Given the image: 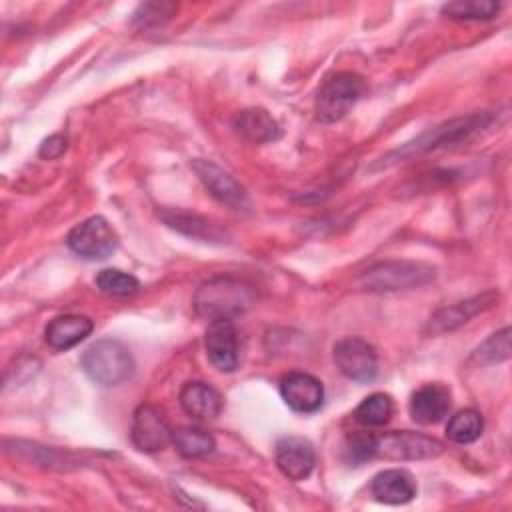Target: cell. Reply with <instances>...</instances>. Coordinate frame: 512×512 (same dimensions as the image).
<instances>
[{"label": "cell", "mask_w": 512, "mask_h": 512, "mask_svg": "<svg viewBox=\"0 0 512 512\" xmlns=\"http://www.w3.org/2000/svg\"><path fill=\"white\" fill-rule=\"evenodd\" d=\"M256 300V294L250 284L230 278V276H218L202 282L196 292L192 306L196 314L208 322L216 320H232L246 310L252 308Z\"/></svg>", "instance_id": "obj_1"}, {"label": "cell", "mask_w": 512, "mask_h": 512, "mask_svg": "<svg viewBox=\"0 0 512 512\" xmlns=\"http://www.w3.org/2000/svg\"><path fill=\"white\" fill-rule=\"evenodd\" d=\"M490 122L488 114H472V116H464V118H454L448 120L424 134H420L416 140L404 144L402 148L386 154L380 158L378 166H390L396 162H402L406 158H412L416 154L428 152V150H436L442 146H450L456 142H462L466 138H470L472 134H476L478 130L486 128Z\"/></svg>", "instance_id": "obj_2"}, {"label": "cell", "mask_w": 512, "mask_h": 512, "mask_svg": "<svg viewBox=\"0 0 512 512\" xmlns=\"http://www.w3.org/2000/svg\"><path fill=\"white\" fill-rule=\"evenodd\" d=\"M80 366L92 382L102 386L122 384L134 374L130 350L114 338H102L90 344L80 356Z\"/></svg>", "instance_id": "obj_3"}, {"label": "cell", "mask_w": 512, "mask_h": 512, "mask_svg": "<svg viewBox=\"0 0 512 512\" xmlns=\"http://www.w3.org/2000/svg\"><path fill=\"white\" fill-rule=\"evenodd\" d=\"M364 80L354 72H338L324 80L316 92L314 112L324 124L342 120L364 94Z\"/></svg>", "instance_id": "obj_4"}, {"label": "cell", "mask_w": 512, "mask_h": 512, "mask_svg": "<svg viewBox=\"0 0 512 512\" xmlns=\"http://www.w3.org/2000/svg\"><path fill=\"white\" fill-rule=\"evenodd\" d=\"M436 272L432 266L424 262H412V260H390V262H378L362 272L360 284L366 290H402V288H414L422 286L430 280H434Z\"/></svg>", "instance_id": "obj_5"}, {"label": "cell", "mask_w": 512, "mask_h": 512, "mask_svg": "<svg viewBox=\"0 0 512 512\" xmlns=\"http://www.w3.org/2000/svg\"><path fill=\"white\" fill-rule=\"evenodd\" d=\"M444 450L442 442L418 432H384L380 436L374 434L372 440V458L384 460H428L440 456Z\"/></svg>", "instance_id": "obj_6"}, {"label": "cell", "mask_w": 512, "mask_h": 512, "mask_svg": "<svg viewBox=\"0 0 512 512\" xmlns=\"http://www.w3.org/2000/svg\"><path fill=\"white\" fill-rule=\"evenodd\" d=\"M66 244L86 260H104L118 248V234L104 216H90L68 232Z\"/></svg>", "instance_id": "obj_7"}, {"label": "cell", "mask_w": 512, "mask_h": 512, "mask_svg": "<svg viewBox=\"0 0 512 512\" xmlns=\"http://www.w3.org/2000/svg\"><path fill=\"white\" fill-rule=\"evenodd\" d=\"M336 368L354 382H372L378 374V358L374 348L356 336L342 338L334 344Z\"/></svg>", "instance_id": "obj_8"}, {"label": "cell", "mask_w": 512, "mask_h": 512, "mask_svg": "<svg viewBox=\"0 0 512 512\" xmlns=\"http://www.w3.org/2000/svg\"><path fill=\"white\" fill-rule=\"evenodd\" d=\"M172 430L168 428L162 412L150 404H142L132 414L130 438L140 452H158L170 442Z\"/></svg>", "instance_id": "obj_9"}, {"label": "cell", "mask_w": 512, "mask_h": 512, "mask_svg": "<svg viewBox=\"0 0 512 512\" xmlns=\"http://www.w3.org/2000/svg\"><path fill=\"white\" fill-rule=\"evenodd\" d=\"M280 394L286 406L300 414H312L324 404V386L306 372H290L280 380Z\"/></svg>", "instance_id": "obj_10"}, {"label": "cell", "mask_w": 512, "mask_h": 512, "mask_svg": "<svg viewBox=\"0 0 512 512\" xmlns=\"http://www.w3.org/2000/svg\"><path fill=\"white\" fill-rule=\"evenodd\" d=\"M316 454L310 440L300 436H284L276 444V466L290 480H304L314 470Z\"/></svg>", "instance_id": "obj_11"}, {"label": "cell", "mask_w": 512, "mask_h": 512, "mask_svg": "<svg viewBox=\"0 0 512 512\" xmlns=\"http://www.w3.org/2000/svg\"><path fill=\"white\" fill-rule=\"evenodd\" d=\"M192 170L216 200L234 208L246 206L248 200H246L244 188L224 168H220L210 160L198 158V160H192Z\"/></svg>", "instance_id": "obj_12"}, {"label": "cell", "mask_w": 512, "mask_h": 512, "mask_svg": "<svg viewBox=\"0 0 512 512\" xmlns=\"http://www.w3.org/2000/svg\"><path fill=\"white\" fill-rule=\"evenodd\" d=\"M204 344L214 368L220 372H234L238 368V338L232 320L210 322Z\"/></svg>", "instance_id": "obj_13"}, {"label": "cell", "mask_w": 512, "mask_h": 512, "mask_svg": "<svg viewBox=\"0 0 512 512\" xmlns=\"http://www.w3.org/2000/svg\"><path fill=\"white\" fill-rule=\"evenodd\" d=\"M408 410L416 424H436L450 410V390L442 384H426L412 394Z\"/></svg>", "instance_id": "obj_14"}, {"label": "cell", "mask_w": 512, "mask_h": 512, "mask_svg": "<svg viewBox=\"0 0 512 512\" xmlns=\"http://www.w3.org/2000/svg\"><path fill=\"white\" fill-rule=\"evenodd\" d=\"M372 496L382 504H406L416 496V482L408 470L390 468L382 470L372 478Z\"/></svg>", "instance_id": "obj_15"}, {"label": "cell", "mask_w": 512, "mask_h": 512, "mask_svg": "<svg viewBox=\"0 0 512 512\" xmlns=\"http://www.w3.org/2000/svg\"><path fill=\"white\" fill-rule=\"evenodd\" d=\"M92 328H94V324L88 316L64 314V316H56L54 320L48 322L44 338L50 348L62 352V350H68V348H74L76 344H80L92 332Z\"/></svg>", "instance_id": "obj_16"}, {"label": "cell", "mask_w": 512, "mask_h": 512, "mask_svg": "<svg viewBox=\"0 0 512 512\" xmlns=\"http://www.w3.org/2000/svg\"><path fill=\"white\" fill-rule=\"evenodd\" d=\"M180 406L192 418H216L222 410V396L206 382H186L180 390Z\"/></svg>", "instance_id": "obj_17"}, {"label": "cell", "mask_w": 512, "mask_h": 512, "mask_svg": "<svg viewBox=\"0 0 512 512\" xmlns=\"http://www.w3.org/2000/svg\"><path fill=\"white\" fill-rule=\"evenodd\" d=\"M236 132L250 142H274L280 138L278 122L264 108H246L234 116Z\"/></svg>", "instance_id": "obj_18"}, {"label": "cell", "mask_w": 512, "mask_h": 512, "mask_svg": "<svg viewBox=\"0 0 512 512\" xmlns=\"http://www.w3.org/2000/svg\"><path fill=\"white\" fill-rule=\"evenodd\" d=\"M496 300V292H486L482 296H476L472 300L460 302L456 306L444 308L440 310L432 320H430V330L434 332H444V330H452L464 322H468L474 314L490 308Z\"/></svg>", "instance_id": "obj_19"}, {"label": "cell", "mask_w": 512, "mask_h": 512, "mask_svg": "<svg viewBox=\"0 0 512 512\" xmlns=\"http://www.w3.org/2000/svg\"><path fill=\"white\" fill-rule=\"evenodd\" d=\"M170 442L184 458H202L212 454L216 448V442L208 432L192 426H180L172 430Z\"/></svg>", "instance_id": "obj_20"}, {"label": "cell", "mask_w": 512, "mask_h": 512, "mask_svg": "<svg viewBox=\"0 0 512 512\" xmlns=\"http://www.w3.org/2000/svg\"><path fill=\"white\" fill-rule=\"evenodd\" d=\"M482 430H484V418L480 412L472 408L456 412L454 416H450L446 424V436L456 444H470L478 440Z\"/></svg>", "instance_id": "obj_21"}, {"label": "cell", "mask_w": 512, "mask_h": 512, "mask_svg": "<svg viewBox=\"0 0 512 512\" xmlns=\"http://www.w3.org/2000/svg\"><path fill=\"white\" fill-rule=\"evenodd\" d=\"M394 414V402L388 394L384 392H374L366 396L358 406H356V420L364 426H384Z\"/></svg>", "instance_id": "obj_22"}, {"label": "cell", "mask_w": 512, "mask_h": 512, "mask_svg": "<svg viewBox=\"0 0 512 512\" xmlns=\"http://www.w3.org/2000/svg\"><path fill=\"white\" fill-rule=\"evenodd\" d=\"M162 218L168 226L174 230H180L192 238H204V240H222V230H218L208 220L196 216V214H180V212H162Z\"/></svg>", "instance_id": "obj_23"}, {"label": "cell", "mask_w": 512, "mask_h": 512, "mask_svg": "<svg viewBox=\"0 0 512 512\" xmlns=\"http://www.w3.org/2000/svg\"><path fill=\"white\" fill-rule=\"evenodd\" d=\"M500 2L494 0H458L442 6V12L456 20H490L498 14Z\"/></svg>", "instance_id": "obj_24"}, {"label": "cell", "mask_w": 512, "mask_h": 512, "mask_svg": "<svg viewBox=\"0 0 512 512\" xmlns=\"http://www.w3.org/2000/svg\"><path fill=\"white\" fill-rule=\"evenodd\" d=\"M96 286L108 296H130L140 288V282L136 280V276L118 268H104L96 276Z\"/></svg>", "instance_id": "obj_25"}, {"label": "cell", "mask_w": 512, "mask_h": 512, "mask_svg": "<svg viewBox=\"0 0 512 512\" xmlns=\"http://www.w3.org/2000/svg\"><path fill=\"white\" fill-rule=\"evenodd\" d=\"M510 356V328H502L500 332L492 334L484 344H480L474 352V360L480 364H494L506 360Z\"/></svg>", "instance_id": "obj_26"}, {"label": "cell", "mask_w": 512, "mask_h": 512, "mask_svg": "<svg viewBox=\"0 0 512 512\" xmlns=\"http://www.w3.org/2000/svg\"><path fill=\"white\" fill-rule=\"evenodd\" d=\"M372 440H374V434H370V432L350 434L344 444L346 460L352 464H362L364 460H370L372 458Z\"/></svg>", "instance_id": "obj_27"}, {"label": "cell", "mask_w": 512, "mask_h": 512, "mask_svg": "<svg viewBox=\"0 0 512 512\" xmlns=\"http://www.w3.org/2000/svg\"><path fill=\"white\" fill-rule=\"evenodd\" d=\"M172 10H174V4H164V2H160V4H158V2L142 4V6L138 8V12L134 14V20H138V22H142V24H150V22L158 24V22H160L158 16L168 18V16L172 14Z\"/></svg>", "instance_id": "obj_28"}, {"label": "cell", "mask_w": 512, "mask_h": 512, "mask_svg": "<svg viewBox=\"0 0 512 512\" xmlns=\"http://www.w3.org/2000/svg\"><path fill=\"white\" fill-rule=\"evenodd\" d=\"M64 150H66V138L62 134H52L50 138H46L42 142L38 154H40V158L52 160V158H58Z\"/></svg>", "instance_id": "obj_29"}]
</instances>
